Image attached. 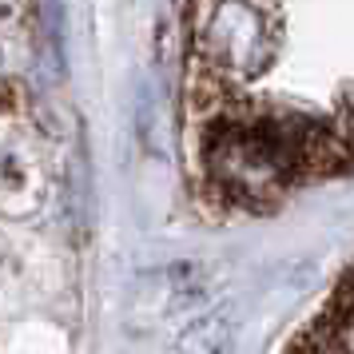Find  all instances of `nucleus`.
I'll return each mask as SVG.
<instances>
[{
	"label": "nucleus",
	"instance_id": "obj_1",
	"mask_svg": "<svg viewBox=\"0 0 354 354\" xmlns=\"http://www.w3.org/2000/svg\"><path fill=\"white\" fill-rule=\"evenodd\" d=\"M263 20L267 12L259 8H211L207 28H203V52L207 64L223 72H255L259 60L267 56L263 48Z\"/></svg>",
	"mask_w": 354,
	"mask_h": 354
}]
</instances>
